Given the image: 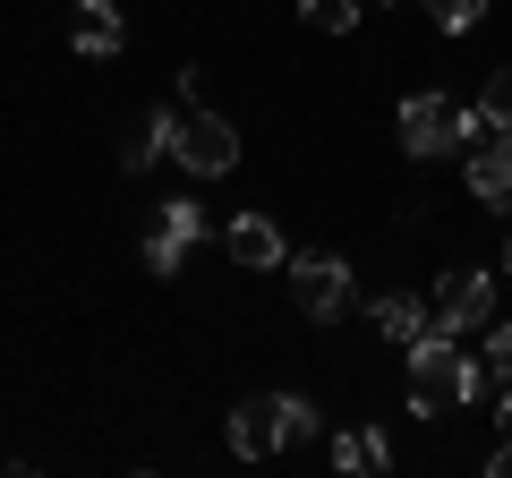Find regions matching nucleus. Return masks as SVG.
Here are the masks:
<instances>
[{
    "mask_svg": "<svg viewBox=\"0 0 512 478\" xmlns=\"http://www.w3.org/2000/svg\"><path fill=\"white\" fill-rule=\"evenodd\" d=\"M333 470H350V478H384L393 470V444H384V427H342V436H333Z\"/></svg>",
    "mask_w": 512,
    "mask_h": 478,
    "instance_id": "12",
    "label": "nucleus"
},
{
    "mask_svg": "<svg viewBox=\"0 0 512 478\" xmlns=\"http://www.w3.org/2000/svg\"><path fill=\"white\" fill-rule=\"evenodd\" d=\"M384 9H393V0H384Z\"/></svg>",
    "mask_w": 512,
    "mask_h": 478,
    "instance_id": "21",
    "label": "nucleus"
},
{
    "mask_svg": "<svg viewBox=\"0 0 512 478\" xmlns=\"http://www.w3.org/2000/svg\"><path fill=\"white\" fill-rule=\"evenodd\" d=\"M436 325L444 333H487L495 325V274H444L436 282Z\"/></svg>",
    "mask_w": 512,
    "mask_h": 478,
    "instance_id": "6",
    "label": "nucleus"
},
{
    "mask_svg": "<svg viewBox=\"0 0 512 478\" xmlns=\"http://www.w3.org/2000/svg\"><path fill=\"white\" fill-rule=\"evenodd\" d=\"M478 342H487V368H495V376H512V325H487Z\"/></svg>",
    "mask_w": 512,
    "mask_h": 478,
    "instance_id": "17",
    "label": "nucleus"
},
{
    "mask_svg": "<svg viewBox=\"0 0 512 478\" xmlns=\"http://www.w3.org/2000/svg\"><path fill=\"white\" fill-rule=\"evenodd\" d=\"M461 180H470L478 205H495V214H504V205H512V129H487V137H478L470 163H461Z\"/></svg>",
    "mask_w": 512,
    "mask_h": 478,
    "instance_id": "9",
    "label": "nucleus"
},
{
    "mask_svg": "<svg viewBox=\"0 0 512 478\" xmlns=\"http://www.w3.org/2000/svg\"><path fill=\"white\" fill-rule=\"evenodd\" d=\"M504 274H512V248H504Z\"/></svg>",
    "mask_w": 512,
    "mask_h": 478,
    "instance_id": "20",
    "label": "nucleus"
},
{
    "mask_svg": "<svg viewBox=\"0 0 512 478\" xmlns=\"http://www.w3.org/2000/svg\"><path fill=\"white\" fill-rule=\"evenodd\" d=\"M427 18H436V35H470L487 18V0H427Z\"/></svg>",
    "mask_w": 512,
    "mask_h": 478,
    "instance_id": "14",
    "label": "nucleus"
},
{
    "mask_svg": "<svg viewBox=\"0 0 512 478\" xmlns=\"http://www.w3.org/2000/svg\"><path fill=\"white\" fill-rule=\"evenodd\" d=\"M205 239H222V222L205 214L197 197H171V205H154V231H146V265H154V282H171L188 257H197Z\"/></svg>",
    "mask_w": 512,
    "mask_h": 478,
    "instance_id": "3",
    "label": "nucleus"
},
{
    "mask_svg": "<svg viewBox=\"0 0 512 478\" xmlns=\"http://www.w3.org/2000/svg\"><path fill=\"white\" fill-rule=\"evenodd\" d=\"M367 325H376V333H384L393 350H410V342H419L427 325H436V299H419V291H384L376 308H367Z\"/></svg>",
    "mask_w": 512,
    "mask_h": 478,
    "instance_id": "10",
    "label": "nucleus"
},
{
    "mask_svg": "<svg viewBox=\"0 0 512 478\" xmlns=\"http://www.w3.org/2000/svg\"><path fill=\"white\" fill-rule=\"evenodd\" d=\"M291 308H299V316H316V325L350 316V265H342V257H325V248L291 257Z\"/></svg>",
    "mask_w": 512,
    "mask_h": 478,
    "instance_id": "4",
    "label": "nucleus"
},
{
    "mask_svg": "<svg viewBox=\"0 0 512 478\" xmlns=\"http://www.w3.org/2000/svg\"><path fill=\"white\" fill-rule=\"evenodd\" d=\"M222 248H231V265H248V274H282V265H291L274 214H231L222 222Z\"/></svg>",
    "mask_w": 512,
    "mask_h": 478,
    "instance_id": "7",
    "label": "nucleus"
},
{
    "mask_svg": "<svg viewBox=\"0 0 512 478\" xmlns=\"http://www.w3.org/2000/svg\"><path fill=\"white\" fill-rule=\"evenodd\" d=\"M171 154H180V171H188V180H222V171L239 163V129L222 120V111H188V120H180V137H171Z\"/></svg>",
    "mask_w": 512,
    "mask_h": 478,
    "instance_id": "5",
    "label": "nucleus"
},
{
    "mask_svg": "<svg viewBox=\"0 0 512 478\" xmlns=\"http://www.w3.org/2000/svg\"><path fill=\"white\" fill-rule=\"evenodd\" d=\"M69 43L86 60H111V52H128V18L111 9V0H77V26H69Z\"/></svg>",
    "mask_w": 512,
    "mask_h": 478,
    "instance_id": "11",
    "label": "nucleus"
},
{
    "mask_svg": "<svg viewBox=\"0 0 512 478\" xmlns=\"http://www.w3.org/2000/svg\"><path fill=\"white\" fill-rule=\"evenodd\" d=\"M282 436H291V444L316 436V402H308V393H282Z\"/></svg>",
    "mask_w": 512,
    "mask_h": 478,
    "instance_id": "16",
    "label": "nucleus"
},
{
    "mask_svg": "<svg viewBox=\"0 0 512 478\" xmlns=\"http://www.w3.org/2000/svg\"><path fill=\"white\" fill-rule=\"evenodd\" d=\"M282 444H291L282 436V393H248V402L231 410V453L239 461H274Z\"/></svg>",
    "mask_w": 512,
    "mask_h": 478,
    "instance_id": "8",
    "label": "nucleus"
},
{
    "mask_svg": "<svg viewBox=\"0 0 512 478\" xmlns=\"http://www.w3.org/2000/svg\"><path fill=\"white\" fill-rule=\"evenodd\" d=\"M487 470H495V478H512V436L495 444V461H487Z\"/></svg>",
    "mask_w": 512,
    "mask_h": 478,
    "instance_id": "19",
    "label": "nucleus"
},
{
    "mask_svg": "<svg viewBox=\"0 0 512 478\" xmlns=\"http://www.w3.org/2000/svg\"><path fill=\"white\" fill-rule=\"evenodd\" d=\"M402 359H410V419H444V410H470L495 393V368L470 359L461 333H444V325H427Z\"/></svg>",
    "mask_w": 512,
    "mask_h": 478,
    "instance_id": "1",
    "label": "nucleus"
},
{
    "mask_svg": "<svg viewBox=\"0 0 512 478\" xmlns=\"http://www.w3.org/2000/svg\"><path fill=\"white\" fill-rule=\"evenodd\" d=\"M478 111H487V129H512V69H495L478 86Z\"/></svg>",
    "mask_w": 512,
    "mask_h": 478,
    "instance_id": "15",
    "label": "nucleus"
},
{
    "mask_svg": "<svg viewBox=\"0 0 512 478\" xmlns=\"http://www.w3.org/2000/svg\"><path fill=\"white\" fill-rule=\"evenodd\" d=\"M487 137V111L478 103H453V94H410L402 103V154L436 163V154H470Z\"/></svg>",
    "mask_w": 512,
    "mask_h": 478,
    "instance_id": "2",
    "label": "nucleus"
},
{
    "mask_svg": "<svg viewBox=\"0 0 512 478\" xmlns=\"http://www.w3.org/2000/svg\"><path fill=\"white\" fill-rule=\"evenodd\" d=\"M299 18H308L316 35H350V26H359V0H299Z\"/></svg>",
    "mask_w": 512,
    "mask_h": 478,
    "instance_id": "13",
    "label": "nucleus"
},
{
    "mask_svg": "<svg viewBox=\"0 0 512 478\" xmlns=\"http://www.w3.org/2000/svg\"><path fill=\"white\" fill-rule=\"evenodd\" d=\"M495 436H512V385L495 393Z\"/></svg>",
    "mask_w": 512,
    "mask_h": 478,
    "instance_id": "18",
    "label": "nucleus"
}]
</instances>
